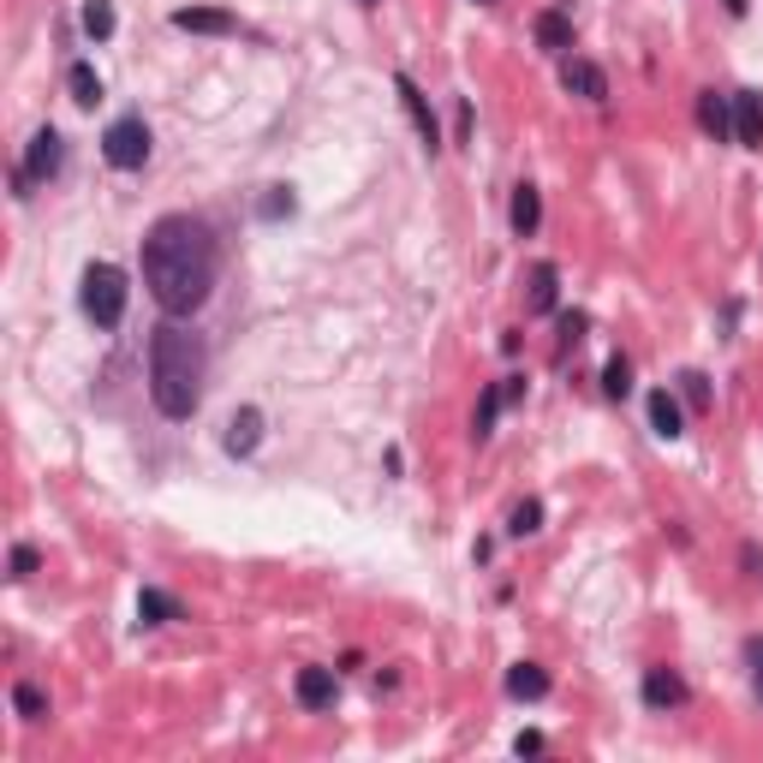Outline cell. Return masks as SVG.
Segmentation results:
<instances>
[{"label":"cell","instance_id":"obj_11","mask_svg":"<svg viewBox=\"0 0 763 763\" xmlns=\"http://www.w3.org/2000/svg\"><path fill=\"white\" fill-rule=\"evenodd\" d=\"M698 125H704L716 144H728V137H734V96L704 90V96H698Z\"/></svg>","mask_w":763,"mask_h":763},{"label":"cell","instance_id":"obj_1","mask_svg":"<svg viewBox=\"0 0 763 763\" xmlns=\"http://www.w3.org/2000/svg\"><path fill=\"white\" fill-rule=\"evenodd\" d=\"M215 233L191 215H161L144 233V287L168 316H197L215 292Z\"/></svg>","mask_w":763,"mask_h":763},{"label":"cell","instance_id":"obj_22","mask_svg":"<svg viewBox=\"0 0 763 763\" xmlns=\"http://www.w3.org/2000/svg\"><path fill=\"white\" fill-rule=\"evenodd\" d=\"M501 405H507V393H501V388L483 393V405H477V417H472V436H477V441H489V436H495V412H501Z\"/></svg>","mask_w":763,"mask_h":763},{"label":"cell","instance_id":"obj_31","mask_svg":"<svg viewBox=\"0 0 763 763\" xmlns=\"http://www.w3.org/2000/svg\"><path fill=\"white\" fill-rule=\"evenodd\" d=\"M472 7H489V0H472Z\"/></svg>","mask_w":763,"mask_h":763},{"label":"cell","instance_id":"obj_7","mask_svg":"<svg viewBox=\"0 0 763 763\" xmlns=\"http://www.w3.org/2000/svg\"><path fill=\"white\" fill-rule=\"evenodd\" d=\"M173 31H197V36H239V19L221 7H180L173 12Z\"/></svg>","mask_w":763,"mask_h":763},{"label":"cell","instance_id":"obj_20","mask_svg":"<svg viewBox=\"0 0 763 763\" xmlns=\"http://www.w3.org/2000/svg\"><path fill=\"white\" fill-rule=\"evenodd\" d=\"M66 84H72V101H78V108H96V101H101V78L84 66V60L66 72Z\"/></svg>","mask_w":763,"mask_h":763},{"label":"cell","instance_id":"obj_28","mask_svg":"<svg viewBox=\"0 0 763 763\" xmlns=\"http://www.w3.org/2000/svg\"><path fill=\"white\" fill-rule=\"evenodd\" d=\"M31 572H36V549L19 543V549H12V579H31Z\"/></svg>","mask_w":763,"mask_h":763},{"label":"cell","instance_id":"obj_2","mask_svg":"<svg viewBox=\"0 0 763 763\" xmlns=\"http://www.w3.org/2000/svg\"><path fill=\"white\" fill-rule=\"evenodd\" d=\"M203 371H209V352L203 340L180 323H161L149 335V400L161 417H191L203 405Z\"/></svg>","mask_w":763,"mask_h":763},{"label":"cell","instance_id":"obj_23","mask_svg":"<svg viewBox=\"0 0 763 763\" xmlns=\"http://www.w3.org/2000/svg\"><path fill=\"white\" fill-rule=\"evenodd\" d=\"M603 393H608V400H627V393H632V364L627 359H608L603 364Z\"/></svg>","mask_w":763,"mask_h":763},{"label":"cell","instance_id":"obj_18","mask_svg":"<svg viewBox=\"0 0 763 763\" xmlns=\"http://www.w3.org/2000/svg\"><path fill=\"white\" fill-rule=\"evenodd\" d=\"M555 287H561V269L555 263H531V292H525V304L531 311H555Z\"/></svg>","mask_w":763,"mask_h":763},{"label":"cell","instance_id":"obj_4","mask_svg":"<svg viewBox=\"0 0 763 763\" xmlns=\"http://www.w3.org/2000/svg\"><path fill=\"white\" fill-rule=\"evenodd\" d=\"M101 156H108V168L137 173V168L149 161V125L137 120V113H120V120L101 132Z\"/></svg>","mask_w":763,"mask_h":763},{"label":"cell","instance_id":"obj_21","mask_svg":"<svg viewBox=\"0 0 763 763\" xmlns=\"http://www.w3.org/2000/svg\"><path fill=\"white\" fill-rule=\"evenodd\" d=\"M84 36H90V43H108L113 36V7L108 0H84Z\"/></svg>","mask_w":763,"mask_h":763},{"label":"cell","instance_id":"obj_30","mask_svg":"<svg viewBox=\"0 0 763 763\" xmlns=\"http://www.w3.org/2000/svg\"><path fill=\"white\" fill-rule=\"evenodd\" d=\"M728 12H734V19H740V12H746V0H728Z\"/></svg>","mask_w":763,"mask_h":763},{"label":"cell","instance_id":"obj_19","mask_svg":"<svg viewBox=\"0 0 763 763\" xmlns=\"http://www.w3.org/2000/svg\"><path fill=\"white\" fill-rule=\"evenodd\" d=\"M507 692H513V698H543V692H549V674H543L537 663H513V668H507Z\"/></svg>","mask_w":763,"mask_h":763},{"label":"cell","instance_id":"obj_27","mask_svg":"<svg viewBox=\"0 0 763 763\" xmlns=\"http://www.w3.org/2000/svg\"><path fill=\"white\" fill-rule=\"evenodd\" d=\"M680 393H686V400H692V405H698V412H704V405H710V376H698V371H686V376H680Z\"/></svg>","mask_w":763,"mask_h":763},{"label":"cell","instance_id":"obj_6","mask_svg":"<svg viewBox=\"0 0 763 763\" xmlns=\"http://www.w3.org/2000/svg\"><path fill=\"white\" fill-rule=\"evenodd\" d=\"M734 144L763 149V96L758 90H734Z\"/></svg>","mask_w":763,"mask_h":763},{"label":"cell","instance_id":"obj_29","mask_svg":"<svg viewBox=\"0 0 763 763\" xmlns=\"http://www.w3.org/2000/svg\"><path fill=\"white\" fill-rule=\"evenodd\" d=\"M746 663H752V686H758V698H763V639L746 644Z\"/></svg>","mask_w":763,"mask_h":763},{"label":"cell","instance_id":"obj_32","mask_svg":"<svg viewBox=\"0 0 763 763\" xmlns=\"http://www.w3.org/2000/svg\"><path fill=\"white\" fill-rule=\"evenodd\" d=\"M364 7H376V0H364Z\"/></svg>","mask_w":763,"mask_h":763},{"label":"cell","instance_id":"obj_16","mask_svg":"<svg viewBox=\"0 0 763 763\" xmlns=\"http://www.w3.org/2000/svg\"><path fill=\"white\" fill-rule=\"evenodd\" d=\"M507 221H513V233H519V239L537 233V221H543V197H537V185H513V209H507Z\"/></svg>","mask_w":763,"mask_h":763},{"label":"cell","instance_id":"obj_8","mask_svg":"<svg viewBox=\"0 0 763 763\" xmlns=\"http://www.w3.org/2000/svg\"><path fill=\"white\" fill-rule=\"evenodd\" d=\"M393 90H400L405 113H412V120H417V137H424V149H436V144H441V125H436V108H429V101H424V90H417V84L405 78V72H400V78H393Z\"/></svg>","mask_w":763,"mask_h":763},{"label":"cell","instance_id":"obj_5","mask_svg":"<svg viewBox=\"0 0 763 763\" xmlns=\"http://www.w3.org/2000/svg\"><path fill=\"white\" fill-rule=\"evenodd\" d=\"M60 161H66V144H60L55 125H43V132L31 137V149H24V180H55Z\"/></svg>","mask_w":763,"mask_h":763},{"label":"cell","instance_id":"obj_13","mask_svg":"<svg viewBox=\"0 0 763 763\" xmlns=\"http://www.w3.org/2000/svg\"><path fill=\"white\" fill-rule=\"evenodd\" d=\"M561 84H567L572 96H584V101H603V96H608L603 66H591V60H567V66H561Z\"/></svg>","mask_w":763,"mask_h":763},{"label":"cell","instance_id":"obj_10","mask_svg":"<svg viewBox=\"0 0 763 763\" xmlns=\"http://www.w3.org/2000/svg\"><path fill=\"white\" fill-rule=\"evenodd\" d=\"M639 692H644V704H651V710H680L686 704V680L674 668H651Z\"/></svg>","mask_w":763,"mask_h":763},{"label":"cell","instance_id":"obj_24","mask_svg":"<svg viewBox=\"0 0 763 763\" xmlns=\"http://www.w3.org/2000/svg\"><path fill=\"white\" fill-rule=\"evenodd\" d=\"M12 710H19V716H24V722H43V710H48V698H43V692H36V686H31V680H19V686H12Z\"/></svg>","mask_w":763,"mask_h":763},{"label":"cell","instance_id":"obj_3","mask_svg":"<svg viewBox=\"0 0 763 763\" xmlns=\"http://www.w3.org/2000/svg\"><path fill=\"white\" fill-rule=\"evenodd\" d=\"M125 275L113 269V263H90L84 269V316H90L96 328H120V316H125Z\"/></svg>","mask_w":763,"mask_h":763},{"label":"cell","instance_id":"obj_25","mask_svg":"<svg viewBox=\"0 0 763 763\" xmlns=\"http://www.w3.org/2000/svg\"><path fill=\"white\" fill-rule=\"evenodd\" d=\"M537 525H543V501H519L513 519H507V531H513V537H531Z\"/></svg>","mask_w":763,"mask_h":763},{"label":"cell","instance_id":"obj_12","mask_svg":"<svg viewBox=\"0 0 763 763\" xmlns=\"http://www.w3.org/2000/svg\"><path fill=\"white\" fill-rule=\"evenodd\" d=\"M292 692H299L304 710H328V704H335V668H299Z\"/></svg>","mask_w":763,"mask_h":763},{"label":"cell","instance_id":"obj_14","mask_svg":"<svg viewBox=\"0 0 763 763\" xmlns=\"http://www.w3.org/2000/svg\"><path fill=\"white\" fill-rule=\"evenodd\" d=\"M651 429H656L663 441H680V436H686V412H680V400H674L668 388L651 393Z\"/></svg>","mask_w":763,"mask_h":763},{"label":"cell","instance_id":"obj_15","mask_svg":"<svg viewBox=\"0 0 763 763\" xmlns=\"http://www.w3.org/2000/svg\"><path fill=\"white\" fill-rule=\"evenodd\" d=\"M531 31H537V48H543V55H567V48H572V19H567V12H537V24H531Z\"/></svg>","mask_w":763,"mask_h":763},{"label":"cell","instance_id":"obj_17","mask_svg":"<svg viewBox=\"0 0 763 763\" xmlns=\"http://www.w3.org/2000/svg\"><path fill=\"white\" fill-rule=\"evenodd\" d=\"M137 620L144 627H168V620H185V608L168 591H137Z\"/></svg>","mask_w":763,"mask_h":763},{"label":"cell","instance_id":"obj_9","mask_svg":"<svg viewBox=\"0 0 763 763\" xmlns=\"http://www.w3.org/2000/svg\"><path fill=\"white\" fill-rule=\"evenodd\" d=\"M227 453H239V460H245V453H257V441H263V412L257 405H239L233 417H227Z\"/></svg>","mask_w":763,"mask_h":763},{"label":"cell","instance_id":"obj_26","mask_svg":"<svg viewBox=\"0 0 763 763\" xmlns=\"http://www.w3.org/2000/svg\"><path fill=\"white\" fill-rule=\"evenodd\" d=\"M257 215H263V221H281V215H292V191L287 185H269V197L257 203Z\"/></svg>","mask_w":763,"mask_h":763}]
</instances>
